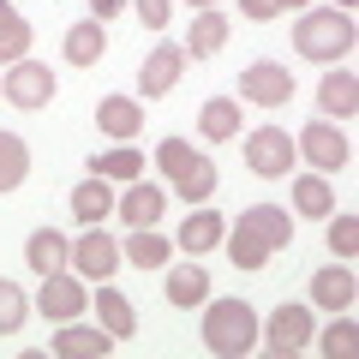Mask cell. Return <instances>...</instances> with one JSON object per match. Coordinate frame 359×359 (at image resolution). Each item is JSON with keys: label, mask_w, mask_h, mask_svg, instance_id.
I'll return each mask as SVG.
<instances>
[{"label": "cell", "mask_w": 359, "mask_h": 359, "mask_svg": "<svg viewBox=\"0 0 359 359\" xmlns=\"http://www.w3.org/2000/svg\"><path fill=\"white\" fill-rule=\"evenodd\" d=\"M282 245H294V222H287V210L257 204V210H245V216L233 222L228 257H233V269H264Z\"/></svg>", "instance_id": "6da1fadb"}, {"label": "cell", "mask_w": 359, "mask_h": 359, "mask_svg": "<svg viewBox=\"0 0 359 359\" xmlns=\"http://www.w3.org/2000/svg\"><path fill=\"white\" fill-rule=\"evenodd\" d=\"M204 347L222 359H240L257 347V311L245 306V299H216V306L204 311Z\"/></svg>", "instance_id": "7a4b0ae2"}, {"label": "cell", "mask_w": 359, "mask_h": 359, "mask_svg": "<svg viewBox=\"0 0 359 359\" xmlns=\"http://www.w3.org/2000/svg\"><path fill=\"white\" fill-rule=\"evenodd\" d=\"M156 162H162V174L174 180V192L186 198V204H204V198L216 192V162L198 156L186 138H162L156 144Z\"/></svg>", "instance_id": "3957f363"}, {"label": "cell", "mask_w": 359, "mask_h": 359, "mask_svg": "<svg viewBox=\"0 0 359 359\" xmlns=\"http://www.w3.org/2000/svg\"><path fill=\"white\" fill-rule=\"evenodd\" d=\"M359 42V30H353V18L347 13H306L299 18V30H294V48L306 54V60H341L347 48Z\"/></svg>", "instance_id": "277c9868"}, {"label": "cell", "mask_w": 359, "mask_h": 359, "mask_svg": "<svg viewBox=\"0 0 359 359\" xmlns=\"http://www.w3.org/2000/svg\"><path fill=\"white\" fill-rule=\"evenodd\" d=\"M245 168H252V174H264V180L287 174V168H294V138H287L282 126H257V132H245Z\"/></svg>", "instance_id": "5b68a950"}, {"label": "cell", "mask_w": 359, "mask_h": 359, "mask_svg": "<svg viewBox=\"0 0 359 359\" xmlns=\"http://www.w3.org/2000/svg\"><path fill=\"white\" fill-rule=\"evenodd\" d=\"M294 150H306V162L318 168V174H335V168H347L353 162V144L341 138V132L330 126V120H311L306 132H299V144Z\"/></svg>", "instance_id": "8992f818"}, {"label": "cell", "mask_w": 359, "mask_h": 359, "mask_svg": "<svg viewBox=\"0 0 359 359\" xmlns=\"http://www.w3.org/2000/svg\"><path fill=\"white\" fill-rule=\"evenodd\" d=\"M240 96H245V102H257V108H282L287 96H294V72L276 66V60H257V66H245V72H240Z\"/></svg>", "instance_id": "52a82bcc"}, {"label": "cell", "mask_w": 359, "mask_h": 359, "mask_svg": "<svg viewBox=\"0 0 359 359\" xmlns=\"http://www.w3.org/2000/svg\"><path fill=\"white\" fill-rule=\"evenodd\" d=\"M0 96L18 102V108H42V102L54 96V72H48V66H36V60H13V72H6Z\"/></svg>", "instance_id": "ba28073f"}, {"label": "cell", "mask_w": 359, "mask_h": 359, "mask_svg": "<svg viewBox=\"0 0 359 359\" xmlns=\"http://www.w3.org/2000/svg\"><path fill=\"white\" fill-rule=\"evenodd\" d=\"M42 282H48V287L36 294V311H42V318L72 323L78 311L90 306V287H84V282H72V276H60V269H54V276H42Z\"/></svg>", "instance_id": "9c48e42d"}, {"label": "cell", "mask_w": 359, "mask_h": 359, "mask_svg": "<svg viewBox=\"0 0 359 359\" xmlns=\"http://www.w3.org/2000/svg\"><path fill=\"white\" fill-rule=\"evenodd\" d=\"M306 341H311V311L306 306H282L276 318H269V330H264V347L282 353V359H294Z\"/></svg>", "instance_id": "30bf717a"}, {"label": "cell", "mask_w": 359, "mask_h": 359, "mask_svg": "<svg viewBox=\"0 0 359 359\" xmlns=\"http://www.w3.org/2000/svg\"><path fill=\"white\" fill-rule=\"evenodd\" d=\"M180 72H186V48H150V60H144V72H138V90H144V102L168 96V90L180 84Z\"/></svg>", "instance_id": "8fae6325"}, {"label": "cell", "mask_w": 359, "mask_h": 359, "mask_svg": "<svg viewBox=\"0 0 359 359\" xmlns=\"http://www.w3.org/2000/svg\"><path fill=\"white\" fill-rule=\"evenodd\" d=\"M72 264L84 269V276H96V282H108V276H114V264H120V245L108 240L102 228H84V240L72 245Z\"/></svg>", "instance_id": "7c38bea8"}, {"label": "cell", "mask_w": 359, "mask_h": 359, "mask_svg": "<svg viewBox=\"0 0 359 359\" xmlns=\"http://www.w3.org/2000/svg\"><path fill=\"white\" fill-rule=\"evenodd\" d=\"M311 299H318L323 311H347L359 299V282H353V269H335V264H323L318 276H311Z\"/></svg>", "instance_id": "4fadbf2b"}, {"label": "cell", "mask_w": 359, "mask_h": 359, "mask_svg": "<svg viewBox=\"0 0 359 359\" xmlns=\"http://www.w3.org/2000/svg\"><path fill=\"white\" fill-rule=\"evenodd\" d=\"M54 353L60 359H108L114 353V335L108 330H84V323H66V330L54 335Z\"/></svg>", "instance_id": "5bb4252c"}, {"label": "cell", "mask_w": 359, "mask_h": 359, "mask_svg": "<svg viewBox=\"0 0 359 359\" xmlns=\"http://www.w3.org/2000/svg\"><path fill=\"white\" fill-rule=\"evenodd\" d=\"M96 126H102L108 138H138L144 132V102L138 96H108V102L96 108Z\"/></svg>", "instance_id": "9a60e30c"}, {"label": "cell", "mask_w": 359, "mask_h": 359, "mask_svg": "<svg viewBox=\"0 0 359 359\" xmlns=\"http://www.w3.org/2000/svg\"><path fill=\"white\" fill-rule=\"evenodd\" d=\"M162 204H168V192H156V186H132L114 210H120L126 228H156V222H162Z\"/></svg>", "instance_id": "2e32d148"}, {"label": "cell", "mask_w": 359, "mask_h": 359, "mask_svg": "<svg viewBox=\"0 0 359 359\" xmlns=\"http://www.w3.org/2000/svg\"><path fill=\"white\" fill-rule=\"evenodd\" d=\"M318 102L330 108L335 120H353V114H359V78H353V72H323Z\"/></svg>", "instance_id": "e0dca14e"}, {"label": "cell", "mask_w": 359, "mask_h": 359, "mask_svg": "<svg viewBox=\"0 0 359 359\" xmlns=\"http://www.w3.org/2000/svg\"><path fill=\"white\" fill-rule=\"evenodd\" d=\"M210 299V276L198 264H180V269H168V306H180V311H192V306H204Z\"/></svg>", "instance_id": "ac0fdd59"}, {"label": "cell", "mask_w": 359, "mask_h": 359, "mask_svg": "<svg viewBox=\"0 0 359 359\" xmlns=\"http://www.w3.org/2000/svg\"><path fill=\"white\" fill-rule=\"evenodd\" d=\"M96 318H102V330L114 335H138V311H132L126 294H114V287H96Z\"/></svg>", "instance_id": "d6986e66"}, {"label": "cell", "mask_w": 359, "mask_h": 359, "mask_svg": "<svg viewBox=\"0 0 359 359\" xmlns=\"http://www.w3.org/2000/svg\"><path fill=\"white\" fill-rule=\"evenodd\" d=\"M222 233H228V222L216 216V210H198V216H186V228L174 233V245H186V252H210V245H222Z\"/></svg>", "instance_id": "ffe728a7"}, {"label": "cell", "mask_w": 359, "mask_h": 359, "mask_svg": "<svg viewBox=\"0 0 359 359\" xmlns=\"http://www.w3.org/2000/svg\"><path fill=\"white\" fill-rule=\"evenodd\" d=\"M25 257H30V269H36V276H54V269H66L72 245H66L54 228H36V233H30V245H25Z\"/></svg>", "instance_id": "44dd1931"}, {"label": "cell", "mask_w": 359, "mask_h": 359, "mask_svg": "<svg viewBox=\"0 0 359 359\" xmlns=\"http://www.w3.org/2000/svg\"><path fill=\"white\" fill-rule=\"evenodd\" d=\"M198 132H204V138H240V102H233V96H210L204 102V114H198Z\"/></svg>", "instance_id": "7402d4cb"}, {"label": "cell", "mask_w": 359, "mask_h": 359, "mask_svg": "<svg viewBox=\"0 0 359 359\" xmlns=\"http://www.w3.org/2000/svg\"><path fill=\"white\" fill-rule=\"evenodd\" d=\"M108 210H114V192H108L102 180L90 174L84 186H78V192H72V216L84 222V228H102V216H108Z\"/></svg>", "instance_id": "603a6c76"}, {"label": "cell", "mask_w": 359, "mask_h": 359, "mask_svg": "<svg viewBox=\"0 0 359 359\" xmlns=\"http://www.w3.org/2000/svg\"><path fill=\"white\" fill-rule=\"evenodd\" d=\"M25 174H30V144L18 132H0V192L25 186Z\"/></svg>", "instance_id": "cb8c5ba5"}, {"label": "cell", "mask_w": 359, "mask_h": 359, "mask_svg": "<svg viewBox=\"0 0 359 359\" xmlns=\"http://www.w3.org/2000/svg\"><path fill=\"white\" fill-rule=\"evenodd\" d=\"M168 252H174V240H162L156 228H132V240H126V264H138V269H162Z\"/></svg>", "instance_id": "d4e9b609"}, {"label": "cell", "mask_w": 359, "mask_h": 359, "mask_svg": "<svg viewBox=\"0 0 359 359\" xmlns=\"http://www.w3.org/2000/svg\"><path fill=\"white\" fill-rule=\"evenodd\" d=\"M102 48H108V36H102V25H96V18L66 30V60H72V66H96V60H102Z\"/></svg>", "instance_id": "484cf974"}, {"label": "cell", "mask_w": 359, "mask_h": 359, "mask_svg": "<svg viewBox=\"0 0 359 359\" xmlns=\"http://www.w3.org/2000/svg\"><path fill=\"white\" fill-rule=\"evenodd\" d=\"M294 210H299V216H330V210H335L330 180H323V174H306V180H294Z\"/></svg>", "instance_id": "4316f807"}, {"label": "cell", "mask_w": 359, "mask_h": 359, "mask_svg": "<svg viewBox=\"0 0 359 359\" xmlns=\"http://www.w3.org/2000/svg\"><path fill=\"white\" fill-rule=\"evenodd\" d=\"M222 42H228V18H222V13H204V18L192 25V42H186V54H192V60H210Z\"/></svg>", "instance_id": "83f0119b"}, {"label": "cell", "mask_w": 359, "mask_h": 359, "mask_svg": "<svg viewBox=\"0 0 359 359\" xmlns=\"http://www.w3.org/2000/svg\"><path fill=\"white\" fill-rule=\"evenodd\" d=\"M25 48H30V25L0 0V60H25Z\"/></svg>", "instance_id": "f1b7e54d"}, {"label": "cell", "mask_w": 359, "mask_h": 359, "mask_svg": "<svg viewBox=\"0 0 359 359\" xmlns=\"http://www.w3.org/2000/svg\"><path fill=\"white\" fill-rule=\"evenodd\" d=\"M90 174H96V180H138L144 174V156L138 150H108V156L90 162Z\"/></svg>", "instance_id": "f546056e"}, {"label": "cell", "mask_w": 359, "mask_h": 359, "mask_svg": "<svg viewBox=\"0 0 359 359\" xmlns=\"http://www.w3.org/2000/svg\"><path fill=\"white\" fill-rule=\"evenodd\" d=\"M318 347H323L330 359H353V353H359V323H353V318H335L330 330L318 335Z\"/></svg>", "instance_id": "4dcf8cb0"}, {"label": "cell", "mask_w": 359, "mask_h": 359, "mask_svg": "<svg viewBox=\"0 0 359 359\" xmlns=\"http://www.w3.org/2000/svg\"><path fill=\"white\" fill-rule=\"evenodd\" d=\"M30 318V306H25V294H18L6 276H0V335H18V323Z\"/></svg>", "instance_id": "1f68e13d"}, {"label": "cell", "mask_w": 359, "mask_h": 359, "mask_svg": "<svg viewBox=\"0 0 359 359\" xmlns=\"http://www.w3.org/2000/svg\"><path fill=\"white\" fill-rule=\"evenodd\" d=\"M330 245H335V257H353L359 252V216H335L330 222Z\"/></svg>", "instance_id": "d6a6232c"}, {"label": "cell", "mask_w": 359, "mask_h": 359, "mask_svg": "<svg viewBox=\"0 0 359 359\" xmlns=\"http://www.w3.org/2000/svg\"><path fill=\"white\" fill-rule=\"evenodd\" d=\"M168 13H174V0H138V18H144L150 30H162V25H168Z\"/></svg>", "instance_id": "836d02e7"}, {"label": "cell", "mask_w": 359, "mask_h": 359, "mask_svg": "<svg viewBox=\"0 0 359 359\" xmlns=\"http://www.w3.org/2000/svg\"><path fill=\"white\" fill-rule=\"evenodd\" d=\"M240 13L245 18H276V13H282V0H240Z\"/></svg>", "instance_id": "e575fe53"}, {"label": "cell", "mask_w": 359, "mask_h": 359, "mask_svg": "<svg viewBox=\"0 0 359 359\" xmlns=\"http://www.w3.org/2000/svg\"><path fill=\"white\" fill-rule=\"evenodd\" d=\"M120 6H126V0H96V18H114Z\"/></svg>", "instance_id": "d590c367"}, {"label": "cell", "mask_w": 359, "mask_h": 359, "mask_svg": "<svg viewBox=\"0 0 359 359\" xmlns=\"http://www.w3.org/2000/svg\"><path fill=\"white\" fill-rule=\"evenodd\" d=\"M192 6H216V0H192Z\"/></svg>", "instance_id": "8d00e7d4"}, {"label": "cell", "mask_w": 359, "mask_h": 359, "mask_svg": "<svg viewBox=\"0 0 359 359\" xmlns=\"http://www.w3.org/2000/svg\"><path fill=\"white\" fill-rule=\"evenodd\" d=\"M282 6H299V0H282Z\"/></svg>", "instance_id": "74e56055"}]
</instances>
